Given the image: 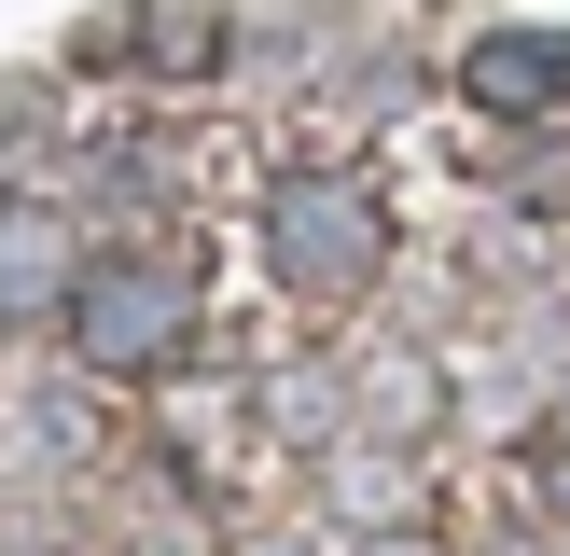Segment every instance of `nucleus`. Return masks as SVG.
I'll return each mask as SVG.
<instances>
[{
  "mask_svg": "<svg viewBox=\"0 0 570 556\" xmlns=\"http://www.w3.org/2000/svg\"><path fill=\"white\" fill-rule=\"evenodd\" d=\"M83 292V222L56 195H0V320H70Z\"/></svg>",
  "mask_w": 570,
  "mask_h": 556,
  "instance_id": "3",
  "label": "nucleus"
},
{
  "mask_svg": "<svg viewBox=\"0 0 570 556\" xmlns=\"http://www.w3.org/2000/svg\"><path fill=\"white\" fill-rule=\"evenodd\" d=\"M265 265L293 306H362L390 278V195L348 181V167H293L265 195Z\"/></svg>",
  "mask_w": 570,
  "mask_h": 556,
  "instance_id": "2",
  "label": "nucleus"
},
{
  "mask_svg": "<svg viewBox=\"0 0 570 556\" xmlns=\"http://www.w3.org/2000/svg\"><path fill=\"white\" fill-rule=\"evenodd\" d=\"M98 42L139 56L154 83H209V70H223V0H126Z\"/></svg>",
  "mask_w": 570,
  "mask_h": 556,
  "instance_id": "5",
  "label": "nucleus"
},
{
  "mask_svg": "<svg viewBox=\"0 0 570 556\" xmlns=\"http://www.w3.org/2000/svg\"><path fill=\"white\" fill-rule=\"evenodd\" d=\"M195 320H209V278H195V250L139 237V250H83V292H70V361L83 376H167V361L195 348Z\"/></svg>",
  "mask_w": 570,
  "mask_h": 556,
  "instance_id": "1",
  "label": "nucleus"
},
{
  "mask_svg": "<svg viewBox=\"0 0 570 556\" xmlns=\"http://www.w3.org/2000/svg\"><path fill=\"white\" fill-rule=\"evenodd\" d=\"M460 98L501 111V126H557L570 111V28H488L460 56Z\"/></svg>",
  "mask_w": 570,
  "mask_h": 556,
  "instance_id": "4",
  "label": "nucleus"
}]
</instances>
